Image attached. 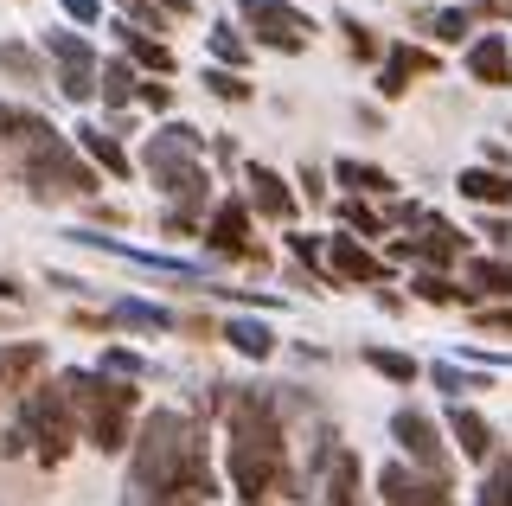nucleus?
Wrapping results in <instances>:
<instances>
[{
    "instance_id": "nucleus-1",
    "label": "nucleus",
    "mask_w": 512,
    "mask_h": 506,
    "mask_svg": "<svg viewBox=\"0 0 512 506\" xmlns=\"http://www.w3.org/2000/svg\"><path fill=\"white\" fill-rule=\"evenodd\" d=\"M218 494L205 430L186 410H148L128 442V506H205Z\"/></svg>"
},
{
    "instance_id": "nucleus-2",
    "label": "nucleus",
    "mask_w": 512,
    "mask_h": 506,
    "mask_svg": "<svg viewBox=\"0 0 512 506\" xmlns=\"http://www.w3.org/2000/svg\"><path fill=\"white\" fill-rule=\"evenodd\" d=\"M224 404V436H231V487L244 506H269L276 494L301 500V474L288 468V430L269 391H218Z\"/></svg>"
},
{
    "instance_id": "nucleus-3",
    "label": "nucleus",
    "mask_w": 512,
    "mask_h": 506,
    "mask_svg": "<svg viewBox=\"0 0 512 506\" xmlns=\"http://www.w3.org/2000/svg\"><path fill=\"white\" fill-rule=\"evenodd\" d=\"M141 167H148L154 193L167 199V231H173V237H199L192 225L205 218V199H212V173H205V135L192 129V122H167V129H154L148 154H141Z\"/></svg>"
},
{
    "instance_id": "nucleus-4",
    "label": "nucleus",
    "mask_w": 512,
    "mask_h": 506,
    "mask_svg": "<svg viewBox=\"0 0 512 506\" xmlns=\"http://www.w3.org/2000/svg\"><path fill=\"white\" fill-rule=\"evenodd\" d=\"M84 442V430H77V398H71V385H52V378H39V385L26 391V404H20V417H13V430H7V442L0 449L7 455H39L45 468H58L64 455Z\"/></svg>"
},
{
    "instance_id": "nucleus-5",
    "label": "nucleus",
    "mask_w": 512,
    "mask_h": 506,
    "mask_svg": "<svg viewBox=\"0 0 512 506\" xmlns=\"http://www.w3.org/2000/svg\"><path fill=\"white\" fill-rule=\"evenodd\" d=\"M77 398V430H84L90 449L103 455H122L135 442V410H141V391L128 378H103V372H64Z\"/></svg>"
},
{
    "instance_id": "nucleus-6",
    "label": "nucleus",
    "mask_w": 512,
    "mask_h": 506,
    "mask_svg": "<svg viewBox=\"0 0 512 506\" xmlns=\"http://www.w3.org/2000/svg\"><path fill=\"white\" fill-rule=\"evenodd\" d=\"M20 173H26V186H32L39 199H58V193H96V167H90L58 129H45L39 141H32V148H20Z\"/></svg>"
},
{
    "instance_id": "nucleus-7",
    "label": "nucleus",
    "mask_w": 512,
    "mask_h": 506,
    "mask_svg": "<svg viewBox=\"0 0 512 506\" xmlns=\"http://www.w3.org/2000/svg\"><path fill=\"white\" fill-rule=\"evenodd\" d=\"M237 20L250 26L256 45H269V52H282V58L308 52V39H314V20L301 7H288V0H237Z\"/></svg>"
},
{
    "instance_id": "nucleus-8",
    "label": "nucleus",
    "mask_w": 512,
    "mask_h": 506,
    "mask_svg": "<svg viewBox=\"0 0 512 506\" xmlns=\"http://www.w3.org/2000/svg\"><path fill=\"white\" fill-rule=\"evenodd\" d=\"M39 52H45V65H52L58 90H64L71 103H90V97H96V77H103V65H96V52H90L84 33H71V26H52Z\"/></svg>"
},
{
    "instance_id": "nucleus-9",
    "label": "nucleus",
    "mask_w": 512,
    "mask_h": 506,
    "mask_svg": "<svg viewBox=\"0 0 512 506\" xmlns=\"http://www.w3.org/2000/svg\"><path fill=\"white\" fill-rule=\"evenodd\" d=\"M391 257H404V263H423V270H448V263H461L468 257V231H455V225H442V218H416V231L410 237H397L391 244Z\"/></svg>"
},
{
    "instance_id": "nucleus-10",
    "label": "nucleus",
    "mask_w": 512,
    "mask_h": 506,
    "mask_svg": "<svg viewBox=\"0 0 512 506\" xmlns=\"http://www.w3.org/2000/svg\"><path fill=\"white\" fill-rule=\"evenodd\" d=\"M391 436H397V449L410 455V468H423V474H436V481H448V449H442V430L423 417V410H397V417H391Z\"/></svg>"
},
{
    "instance_id": "nucleus-11",
    "label": "nucleus",
    "mask_w": 512,
    "mask_h": 506,
    "mask_svg": "<svg viewBox=\"0 0 512 506\" xmlns=\"http://www.w3.org/2000/svg\"><path fill=\"white\" fill-rule=\"evenodd\" d=\"M378 500L384 506H448L455 494H448V481H436V474H423L410 462H384L378 468Z\"/></svg>"
},
{
    "instance_id": "nucleus-12",
    "label": "nucleus",
    "mask_w": 512,
    "mask_h": 506,
    "mask_svg": "<svg viewBox=\"0 0 512 506\" xmlns=\"http://www.w3.org/2000/svg\"><path fill=\"white\" fill-rule=\"evenodd\" d=\"M199 237H205V250H218V257H256L263 263V250L250 244V205L244 199H218L212 225H205Z\"/></svg>"
},
{
    "instance_id": "nucleus-13",
    "label": "nucleus",
    "mask_w": 512,
    "mask_h": 506,
    "mask_svg": "<svg viewBox=\"0 0 512 506\" xmlns=\"http://www.w3.org/2000/svg\"><path fill=\"white\" fill-rule=\"evenodd\" d=\"M327 263H333V282H391V263L372 257V250L359 244V237H346V231H333L327 237Z\"/></svg>"
},
{
    "instance_id": "nucleus-14",
    "label": "nucleus",
    "mask_w": 512,
    "mask_h": 506,
    "mask_svg": "<svg viewBox=\"0 0 512 506\" xmlns=\"http://www.w3.org/2000/svg\"><path fill=\"white\" fill-rule=\"evenodd\" d=\"M359 455L352 449H340L327 468L314 474V487H308V506H359Z\"/></svg>"
},
{
    "instance_id": "nucleus-15",
    "label": "nucleus",
    "mask_w": 512,
    "mask_h": 506,
    "mask_svg": "<svg viewBox=\"0 0 512 506\" xmlns=\"http://www.w3.org/2000/svg\"><path fill=\"white\" fill-rule=\"evenodd\" d=\"M244 180H250V193H244L250 212H263L269 225H288V218H295V193H288V180H282L276 167H263V161H256V167L244 173Z\"/></svg>"
},
{
    "instance_id": "nucleus-16",
    "label": "nucleus",
    "mask_w": 512,
    "mask_h": 506,
    "mask_svg": "<svg viewBox=\"0 0 512 506\" xmlns=\"http://www.w3.org/2000/svg\"><path fill=\"white\" fill-rule=\"evenodd\" d=\"M468 77L487 84V90H506L512 84V39L506 33H480L468 45Z\"/></svg>"
},
{
    "instance_id": "nucleus-17",
    "label": "nucleus",
    "mask_w": 512,
    "mask_h": 506,
    "mask_svg": "<svg viewBox=\"0 0 512 506\" xmlns=\"http://www.w3.org/2000/svg\"><path fill=\"white\" fill-rule=\"evenodd\" d=\"M436 71V58L423 45H384V71H378V97H404L416 77Z\"/></svg>"
},
{
    "instance_id": "nucleus-18",
    "label": "nucleus",
    "mask_w": 512,
    "mask_h": 506,
    "mask_svg": "<svg viewBox=\"0 0 512 506\" xmlns=\"http://www.w3.org/2000/svg\"><path fill=\"white\" fill-rule=\"evenodd\" d=\"M116 39H122V52H128V65L135 71H154V77H173L180 71V58L167 52V39H154V33H141V26H116Z\"/></svg>"
},
{
    "instance_id": "nucleus-19",
    "label": "nucleus",
    "mask_w": 512,
    "mask_h": 506,
    "mask_svg": "<svg viewBox=\"0 0 512 506\" xmlns=\"http://www.w3.org/2000/svg\"><path fill=\"white\" fill-rule=\"evenodd\" d=\"M448 436H455V449L468 455V462H493V423L480 417V410L455 404V410H448Z\"/></svg>"
},
{
    "instance_id": "nucleus-20",
    "label": "nucleus",
    "mask_w": 512,
    "mask_h": 506,
    "mask_svg": "<svg viewBox=\"0 0 512 506\" xmlns=\"http://www.w3.org/2000/svg\"><path fill=\"white\" fill-rule=\"evenodd\" d=\"M45 366V340H13V346H0V391H20L32 385Z\"/></svg>"
},
{
    "instance_id": "nucleus-21",
    "label": "nucleus",
    "mask_w": 512,
    "mask_h": 506,
    "mask_svg": "<svg viewBox=\"0 0 512 506\" xmlns=\"http://www.w3.org/2000/svg\"><path fill=\"white\" fill-rule=\"evenodd\" d=\"M77 148H84V161L103 167L109 180H128V154H122V141L109 129H90V122H84V129H77Z\"/></svg>"
},
{
    "instance_id": "nucleus-22",
    "label": "nucleus",
    "mask_w": 512,
    "mask_h": 506,
    "mask_svg": "<svg viewBox=\"0 0 512 506\" xmlns=\"http://www.w3.org/2000/svg\"><path fill=\"white\" fill-rule=\"evenodd\" d=\"M333 180H340L352 199H359V193H378V199H391V193H397V180H391V173H384L378 161H333Z\"/></svg>"
},
{
    "instance_id": "nucleus-23",
    "label": "nucleus",
    "mask_w": 512,
    "mask_h": 506,
    "mask_svg": "<svg viewBox=\"0 0 512 506\" xmlns=\"http://www.w3.org/2000/svg\"><path fill=\"white\" fill-rule=\"evenodd\" d=\"M455 186H461V199H474V205H512V173H500V167H468Z\"/></svg>"
},
{
    "instance_id": "nucleus-24",
    "label": "nucleus",
    "mask_w": 512,
    "mask_h": 506,
    "mask_svg": "<svg viewBox=\"0 0 512 506\" xmlns=\"http://www.w3.org/2000/svg\"><path fill=\"white\" fill-rule=\"evenodd\" d=\"M52 122L45 116H32V109H20V103H0V148H32Z\"/></svg>"
},
{
    "instance_id": "nucleus-25",
    "label": "nucleus",
    "mask_w": 512,
    "mask_h": 506,
    "mask_svg": "<svg viewBox=\"0 0 512 506\" xmlns=\"http://www.w3.org/2000/svg\"><path fill=\"white\" fill-rule=\"evenodd\" d=\"M103 321H116V327H141V334H160V327H180L167 308H154V302H128V295L103 308Z\"/></svg>"
},
{
    "instance_id": "nucleus-26",
    "label": "nucleus",
    "mask_w": 512,
    "mask_h": 506,
    "mask_svg": "<svg viewBox=\"0 0 512 506\" xmlns=\"http://www.w3.org/2000/svg\"><path fill=\"white\" fill-rule=\"evenodd\" d=\"M416 20H423V33L436 39V45H461V39H468V26H474V13L468 7H423Z\"/></svg>"
},
{
    "instance_id": "nucleus-27",
    "label": "nucleus",
    "mask_w": 512,
    "mask_h": 506,
    "mask_svg": "<svg viewBox=\"0 0 512 506\" xmlns=\"http://www.w3.org/2000/svg\"><path fill=\"white\" fill-rule=\"evenodd\" d=\"M0 71L20 77V84H45V77H52V65H45L32 45H20V39H0Z\"/></svg>"
},
{
    "instance_id": "nucleus-28",
    "label": "nucleus",
    "mask_w": 512,
    "mask_h": 506,
    "mask_svg": "<svg viewBox=\"0 0 512 506\" xmlns=\"http://www.w3.org/2000/svg\"><path fill=\"white\" fill-rule=\"evenodd\" d=\"M359 359H365L378 378H391V385H416V378H423V366H416L410 353H397V346H365Z\"/></svg>"
},
{
    "instance_id": "nucleus-29",
    "label": "nucleus",
    "mask_w": 512,
    "mask_h": 506,
    "mask_svg": "<svg viewBox=\"0 0 512 506\" xmlns=\"http://www.w3.org/2000/svg\"><path fill=\"white\" fill-rule=\"evenodd\" d=\"M96 84H103V103H109V109H122V103H135V97H141V71L128 65V58H109Z\"/></svg>"
},
{
    "instance_id": "nucleus-30",
    "label": "nucleus",
    "mask_w": 512,
    "mask_h": 506,
    "mask_svg": "<svg viewBox=\"0 0 512 506\" xmlns=\"http://www.w3.org/2000/svg\"><path fill=\"white\" fill-rule=\"evenodd\" d=\"M429 378H436V391H448V398H468V391H487L493 378L487 372H474V366H455V359H436V366H429Z\"/></svg>"
},
{
    "instance_id": "nucleus-31",
    "label": "nucleus",
    "mask_w": 512,
    "mask_h": 506,
    "mask_svg": "<svg viewBox=\"0 0 512 506\" xmlns=\"http://www.w3.org/2000/svg\"><path fill=\"white\" fill-rule=\"evenodd\" d=\"M468 276H474V295H500V302H512V263L506 257H468Z\"/></svg>"
},
{
    "instance_id": "nucleus-32",
    "label": "nucleus",
    "mask_w": 512,
    "mask_h": 506,
    "mask_svg": "<svg viewBox=\"0 0 512 506\" xmlns=\"http://www.w3.org/2000/svg\"><path fill=\"white\" fill-rule=\"evenodd\" d=\"M474 506H512V455L487 462V481L474 487Z\"/></svg>"
},
{
    "instance_id": "nucleus-33",
    "label": "nucleus",
    "mask_w": 512,
    "mask_h": 506,
    "mask_svg": "<svg viewBox=\"0 0 512 506\" xmlns=\"http://www.w3.org/2000/svg\"><path fill=\"white\" fill-rule=\"evenodd\" d=\"M224 340H231L244 359H269V353H276V334H269L263 321H231V327H224Z\"/></svg>"
},
{
    "instance_id": "nucleus-34",
    "label": "nucleus",
    "mask_w": 512,
    "mask_h": 506,
    "mask_svg": "<svg viewBox=\"0 0 512 506\" xmlns=\"http://www.w3.org/2000/svg\"><path fill=\"white\" fill-rule=\"evenodd\" d=\"M333 218L346 225V237L359 231V244H365V237H384V218H378V212H372L365 199H340V205H333Z\"/></svg>"
},
{
    "instance_id": "nucleus-35",
    "label": "nucleus",
    "mask_w": 512,
    "mask_h": 506,
    "mask_svg": "<svg viewBox=\"0 0 512 506\" xmlns=\"http://www.w3.org/2000/svg\"><path fill=\"white\" fill-rule=\"evenodd\" d=\"M103 378H128V385H135V378H148L154 366L141 353H128V346H103V366H96Z\"/></svg>"
},
{
    "instance_id": "nucleus-36",
    "label": "nucleus",
    "mask_w": 512,
    "mask_h": 506,
    "mask_svg": "<svg viewBox=\"0 0 512 506\" xmlns=\"http://www.w3.org/2000/svg\"><path fill=\"white\" fill-rule=\"evenodd\" d=\"M205 90H212V97H224V103H250V97H256V84H244V77L224 71V65L205 71Z\"/></svg>"
},
{
    "instance_id": "nucleus-37",
    "label": "nucleus",
    "mask_w": 512,
    "mask_h": 506,
    "mask_svg": "<svg viewBox=\"0 0 512 506\" xmlns=\"http://www.w3.org/2000/svg\"><path fill=\"white\" fill-rule=\"evenodd\" d=\"M212 52H218L224 71H237V65H244V33H237L231 20H218V26H212Z\"/></svg>"
},
{
    "instance_id": "nucleus-38",
    "label": "nucleus",
    "mask_w": 512,
    "mask_h": 506,
    "mask_svg": "<svg viewBox=\"0 0 512 506\" xmlns=\"http://www.w3.org/2000/svg\"><path fill=\"white\" fill-rule=\"evenodd\" d=\"M410 289L423 295V302H436V308H448V302H461V289H455V282H448V276H436V270H423V276L410 282Z\"/></svg>"
},
{
    "instance_id": "nucleus-39",
    "label": "nucleus",
    "mask_w": 512,
    "mask_h": 506,
    "mask_svg": "<svg viewBox=\"0 0 512 506\" xmlns=\"http://www.w3.org/2000/svg\"><path fill=\"white\" fill-rule=\"evenodd\" d=\"M340 26H346V45H352V58H384V45H378V33H365L352 13H340Z\"/></svg>"
},
{
    "instance_id": "nucleus-40",
    "label": "nucleus",
    "mask_w": 512,
    "mask_h": 506,
    "mask_svg": "<svg viewBox=\"0 0 512 506\" xmlns=\"http://www.w3.org/2000/svg\"><path fill=\"white\" fill-rule=\"evenodd\" d=\"M474 327L480 334H506L512 340V308H474Z\"/></svg>"
},
{
    "instance_id": "nucleus-41",
    "label": "nucleus",
    "mask_w": 512,
    "mask_h": 506,
    "mask_svg": "<svg viewBox=\"0 0 512 506\" xmlns=\"http://www.w3.org/2000/svg\"><path fill=\"white\" fill-rule=\"evenodd\" d=\"M122 13H128V26H167V13L154 0H122Z\"/></svg>"
},
{
    "instance_id": "nucleus-42",
    "label": "nucleus",
    "mask_w": 512,
    "mask_h": 506,
    "mask_svg": "<svg viewBox=\"0 0 512 506\" xmlns=\"http://www.w3.org/2000/svg\"><path fill=\"white\" fill-rule=\"evenodd\" d=\"M64 13H71L77 26H103V0H64Z\"/></svg>"
},
{
    "instance_id": "nucleus-43",
    "label": "nucleus",
    "mask_w": 512,
    "mask_h": 506,
    "mask_svg": "<svg viewBox=\"0 0 512 506\" xmlns=\"http://www.w3.org/2000/svg\"><path fill=\"white\" fill-rule=\"evenodd\" d=\"M295 180H301V193H308V205H320V199H327V173H320V167H301Z\"/></svg>"
},
{
    "instance_id": "nucleus-44",
    "label": "nucleus",
    "mask_w": 512,
    "mask_h": 506,
    "mask_svg": "<svg viewBox=\"0 0 512 506\" xmlns=\"http://www.w3.org/2000/svg\"><path fill=\"white\" fill-rule=\"evenodd\" d=\"M135 103H148V109H173V90L167 84H154V77H141V97Z\"/></svg>"
},
{
    "instance_id": "nucleus-45",
    "label": "nucleus",
    "mask_w": 512,
    "mask_h": 506,
    "mask_svg": "<svg viewBox=\"0 0 512 506\" xmlns=\"http://www.w3.org/2000/svg\"><path fill=\"white\" fill-rule=\"evenodd\" d=\"M480 231H487V244H493V250H506V244H512V225H506V218H480Z\"/></svg>"
},
{
    "instance_id": "nucleus-46",
    "label": "nucleus",
    "mask_w": 512,
    "mask_h": 506,
    "mask_svg": "<svg viewBox=\"0 0 512 506\" xmlns=\"http://www.w3.org/2000/svg\"><path fill=\"white\" fill-rule=\"evenodd\" d=\"M468 13H493V20H512V0H474Z\"/></svg>"
},
{
    "instance_id": "nucleus-47",
    "label": "nucleus",
    "mask_w": 512,
    "mask_h": 506,
    "mask_svg": "<svg viewBox=\"0 0 512 506\" xmlns=\"http://www.w3.org/2000/svg\"><path fill=\"white\" fill-rule=\"evenodd\" d=\"M154 7H160V13H167V20H186V13H192V7H199V0H154Z\"/></svg>"
},
{
    "instance_id": "nucleus-48",
    "label": "nucleus",
    "mask_w": 512,
    "mask_h": 506,
    "mask_svg": "<svg viewBox=\"0 0 512 506\" xmlns=\"http://www.w3.org/2000/svg\"><path fill=\"white\" fill-rule=\"evenodd\" d=\"M20 295H26L20 282H7V276H0V302H20Z\"/></svg>"
}]
</instances>
